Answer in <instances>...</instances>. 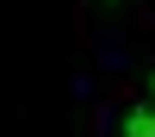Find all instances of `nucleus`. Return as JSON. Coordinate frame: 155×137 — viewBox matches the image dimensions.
Segmentation results:
<instances>
[{
  "instance_id": "nucleus-1",
  "label": "nucleus",
  "mask_w": 155,
  "mask_h": 137,
  "mask_svg": "<svg viewBox=\"0 0 155 137\" xmlns=\"http://www.w3.org/2000/svg\"><path fill=\"white\" fill-rule=\"evenodd\" d=\"M118 137H155V106H130L118 125Z\"/></svg>"
},
{
  "instance_id": "nucleus-2",
  "label": "nucleus",
  "mask_w": 155,
  "mask_h": 137,
  "mask_svg": "<svg viewBox=\"0 0 155 137\" xmlns=\"http://www.w3.org/2000/svg\"><path fill=\"white\" fill-rule=\"evenodd\" d=\"M143 94H149V106H155V69H149V81H143Z\"/></svg>"
},
{
  "instance_id": "nucleus-3",
  "label": "nucleus",
  "mask_w": 155,
  "mask_h": 137,
  "mask_svg": "<svg viewBox=\"0 0 155 137\" xmlns=\"http://www.w3.org/2000/svg\"><path fill=\"white\" fill-rule=\"evenodd\" d=\"M106 6H124V0H106Z\"/></svg>"
}]
</instances>
